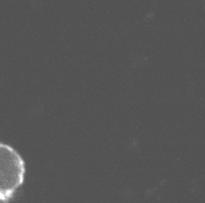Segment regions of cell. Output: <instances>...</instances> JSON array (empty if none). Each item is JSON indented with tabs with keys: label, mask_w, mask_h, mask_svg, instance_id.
<instances>
[{
	"label": "cell",
	"mask_w": 205,
	"mask_h": 203,
	"mask_svg": "<svg viewBox=\"0 0 205 203\" xmlns=\"http://www.w3.org/2000/svg\"><path fill=\"white\" fill-rule=\"evenodd\" d=\"M1 198H7L22 181L23 165L11 148L1 146Z\"/></svg>",
	"instance_id": "cell-1"
}]
</instances>
